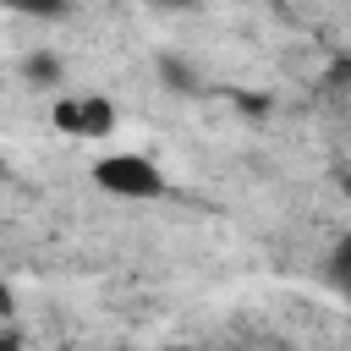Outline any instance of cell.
<instances>
[{
	"label": "cell",
	"mask_w": 351,
	"mask_h": 351,
	"mask_svg": "<svg viewBox=\"0 0 351 351\" xmlns=\"http://www.w3.org/2000/svg\"><path fill=\"white\" fill-rule=\"evenodd\" d=\"M329 280H335V291L351 302V236H346V241L329 252Z\"/></svg>",
	"instance_id": "3957f363"
},
{
	"label": "cell",
	"mask_w": 351,
	"mask_h": 351,
	"mask_svg": "<svg viewBox=\"0 0 351 351\" xmlns=\"http://www.w3.org/2000/svg\"><path fill=\"white\" fill-rule=\"evenodd\" d=\"M55 126L82 132V137H110V132H115V110H110L99 93H88V99H66V104H55Z\"/></svg>",
	"instance_id": "7a4b0ae2"
},
{
	"label": "cell",
	"mask_w": 351,
	"mask_h": 351,
	"mask_svg": "<svg viewBox=\"0 0 351 351\" xmlns=\"http://www.w3.org/2000/svg\"><path fill=\"white\" fill-rule=\"evenodd\" d=\"M159 5H176V11H186V5H197V0H159Z\"/></svg>",
	"instance_id": "52a82bcc"
},
{
	"label": "cell",
	"mask_w": 351,
	"mask_h": 351,
	"mask_svg": "<svg viewBox=\"0 0 351 351\" xmlns=\"http://www.w3.org/2000/svg\"><path fill=\"white\" fill-rule=\"evenodd\" d=\"M93 181L104 192H115V197H159L165 192L159 165L143 159V154H110V159H99L93 165Z\"/></svg>",
	"instance_id": "6da1fadb"
},
{
	"label": "cell",
	"mask_w": 351,
	"mask_h": 351,
	"mask_svg": "<svg viewBox=\"0 0 351 351\" xmlns=\"http://www.w3.org/2000/svg\"><path fill=\"white\" fill-rule=\"evenodd\" d=\"M159 77H165L170 88H181V93H197V77H192V66H186V60H176V55H165V60H159Z\"/></svg>",
	"instance_id": "277c9868"
},
{
	"label": "cell",
	"mask_w": 351,
	"mask_h": 351,
	"mask_svg": "<svg viewBox=\"0 0 351 351\" xmlns=\"http://www.w3.org/2000/svg\"><path fill=\"white\" fill-rule=\"evenodd\" d=\"M11 11H22V16H60L66 11V0H5Z\"/></svg>",
	"instance_id": "8992f818"
},
{
	"label": "cell",
	"mask_w": 351,
	"mask_h": 351,
	"mask_svg": "<svg viewBox=\"0 0 351 351\" xmlns=\"http://www.w3.org/2000/svg\"><path fill=\"white\" fill-rule=\"evenodd\" d=\"M22 71H27V82H44V88H49V82H60V60H55V55H27V66H22Z\"/></svg>",
	"instance_id": "5b68a950"
}]
</instances>
